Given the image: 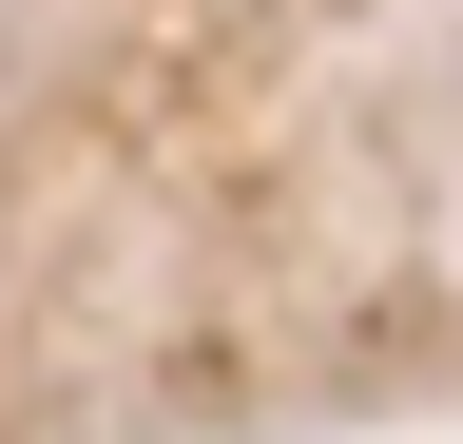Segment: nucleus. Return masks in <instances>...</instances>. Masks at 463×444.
I'll use <instances>...</instances> for the list:
<instances>
[]
</instances>
